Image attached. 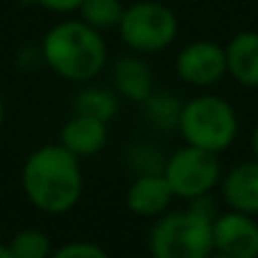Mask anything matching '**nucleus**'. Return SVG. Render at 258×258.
<instances>
[{
    "instance_id": "obj_24",
    "label": "nucleus",
    "mask_w": 258,
    "mask_h": 258,
    "mask_svg": "<svg viewBox=\"0 0 258 258\" xmlns=\"http://www.w3.org/2000/svg\"><path fill=\"white\" fill-rule=\"evenodd\" d=\"M3 122H5V102L0 98V127H3Z\"/></svg>"
},
{
    "instance_id": "obj_13",
    "label": "nucleus",
    "mask_w": 258,
    "mask_h": 258,
    "mask_svg": "<svg viewBox=\"0 0 258 258\" xmlns=\"http://www.w3.org/2000/svg\"><path fill=\"white\" fill-rule=\"evenodd\" d=\"M113 86H116L118 95L141 104L143 100L154 91L152 68L147 66V61L138 52L122 54V57L113 63Z\"/></svg>"
},
{
    "instance_id": "obj_1",
    "label": "nucleus",
    "mask_w": 258,
    "mask_h": 258,
    "mask_svg": "<svg viewBox=\"0 0 258 258\" xmlns=\"http://www.w3.org/2000/svg\"><path fill=\"white\" fill-rule=\"evenodd\" d=\"M21 186L27 202L41 213H68L77 206L84 192L80 159L61 143L36 147L23 163Z\"/></svg>"
},
{
    "instance_id": "obj_20",
    "label": "nucleus",
    "mask_w": 258,
    "mask_h": 258,
    "mask_svg": "<svg viewBox=\"0 0 258 258\" xmlns=\"http://www.w3.org/2000/svg\"><path fill=\"white\" fill-rule=\"evenodd\" d=\"M43 52H41V45L34 43H25L18 48L16 52V66L23 71H36L39 66H43Z\"/></svg>"
},
{
    "instance_id": "obj_16",
    "label": "nucleus",
    "mask_w": 258,
    "mask_h": 258,
    "mask_svg": "<svg viewBox=\"0 0 258 258\" xmlns=\"http://www.w3.org/2000/svg\"><path fill=\"white\" fill-rule=\"evenodd\" d=\"M77 12L86 25L95 27L98 32H104L113 30V27L118 30L122 14H125V5L120 0H84Z\"/></svg>"
},
{
    "instance_id": "obj_14",
    "label": "nucleus",
    "mask_w": 258,
    "mask_h": 258,
    "mask_svg": "<svg viewBox=\"0 0 258 258\" xmlns=\"http://www.w3.org/2000/svg\"><path fill=\"white\" fill-rule=\"evenodd\" d=\"M143 116L156 132H174L179 129V118L183 111V102L172 91H152L141 102Z\"/></svg>"
},
{
    "instance_id": "obj_18",
    "label": "nucleus",
    "mask_w": 258,
    "mask_h": 258,
    "mask_svg": "<svg viewBox=\"0 0 258 258\" xmlns=\"http://www.w3.org/2000/svg\"><path fill=\"white\" fill-rule=\"evenodd\" d=\"M168 156L154 143H134L127 150V163L136 174H163Z\"/></svg>"
},
{
    "instance_id": "obj_15",
    "label": "nucleus",
    "mask_w": 258,
    "mask_h": 258,
    "mask_svg": "<svg viewBox=\"0 0 258 258\" xmlns=\"http://www.w3.org/2000/svg\"><path fill=\"white\" fill-rule=\"evenodd\" d=\"M73 109L82 116L98 118L102 122H111L118 113V95L104 86H84L73 98Z\"/></svg>"
},
{
    "instance_id": "obj_6",
    "label": "nucleus",
    "mask_w": 258,
    "mask_h": 258,
    "mask_svg": "<svg viewBox=\"0 0 258 258\" xmlns=\"http://www.w3.org/2000/svg\"><path fill=\"white\" fill-rule=\"evenodd\" d=\"M163 177L168 179L177 200H195L202 195H211L222 179V163L215 152L202 150L195 145H183L172 152L165 161Z\"/></svg>"
},
{
    "instance_id": "obj_17",
    "label": "nucleus",
    "mask_w": 258,
    "mask_h": 258,
    "mask_svg": "<svg viewBox=\"0 0 258 258\" xmlns=\"http://www.w3.org/2000/svg\"><path fill=\"white\" fill-rule=\"evenodd\" d=\"M7 245L14 258H50L54 251L50 236L39 229H23L14 233Z\"/></svg>"
},
{
    "instance_id": "obj_25",
    "label": "nucleus",
    "mask_w": 258,
    "mask_h": 258,
    "mask_svg": "<svg viewBox=\"0 0 258 258\" xmlns=\"http://www.w3.org/2000/svg\"><path fill=\"white\" fill-rule=\"evenodd\" d=\"M209 258H229V256H224V254H220V251H213Z\"/></svg>"
},
{
    "instance_id": "obj_21",
    "label": "nucleus",
    "mask_w": 258,
    "mask_h": 258,
    "mask_svg": "<svg viewBox=\"0 0 258 258\" xmlns=\"http://www.w3.org/2000/svg\"><path fill=\"white\" fill-rule=\"evenodd\" d=\"M34 3L54 14H71V12H77L84 0H34Z\"/></svg>"
},
{
    "instance_id": "obj_23",
    "label": "nucleus",
    "mask_w": 258,
    "mask_h": 258,
    "mask_svg": "<svg viewBox=\"0 0 258 258\" xmlns=\"http://www.w3.org/2000/svg\"><path fill=\"white\" fill-rule=\"evenodd\" d=\"M0 258H14L12 251H9V245H3V242H0Z\"/></svg>"
},
{
    "instance_id": "obj_9",
    "label": "nucleus",
    "mask_w": 258,
    "mask_h": 258,
    "mask_svg": "<svg viewBox=\"0 0 258 258\" xmlns=\"http://www.w3.org/2000/svg\"><path fill=\"white\" fill-rule=\"evenodd\" d=\"M125 200L127 209L138 218H159L170 209L174 192L163 174H136Z\"/></svg>"
},
{
    "instance_id": "obj_12",
    "label": "nucleus",
    "mask_w": 258,
    "mask_h": 258,
    "mask_svg": "<svg viewBox=\"0 0 258 258\" xmlns=\"http://www.w3.org/2000/svg\"><path fill=\"white\" fill-rule=\"evenodd\" d=\"M227 73L247 89H258V32H238L227 45Z\"/></svg>"
},
{
    "instance_id": "obj_22",
    "label": "nucleus",
    "mask_w": 258,
    "mask_h": 258,
    "mask_svg": "<svg viewBox=\"0 0 258 258\" xmlns=\"http://www.w3.org/2000/svg\"><path fill=\"white\" fill-rule=\"evenodd\" d=\"M251 150H254V156L258 161V118H256V125H254V134H251Z\"/></svg>"
},
{
    "instance_id": "obj_4",
    "label": "nucleus",
    "mask_w": 258,
    "mask_h": 258,
    "mask_svg": "<svg viewBox=\"0 0 258 258\" xmlns=\"http://www.w3.org/2000/svg\"><path fill=\"white\" fill-rule=\"evenodd\" d=\"M238 127V113L229 100L213 93H202L183 102L177 132L188 145L220 154L236 141Z\"/></svg>"
},
{
    "instance_id": "obj_3",
    "label": "nucleus",
    "mask_w": 258,
    "mask_h": 258,
    "mask_svg": "<svg viewBox=\"0 0 258 258\" xmlns=\"http://www.w3.org/2000/svg\"><path fill=\"white\" fill-rule=\"evenodd\" d=\"M152 258H209L213 254V218L192 209L165 211L147 238Z\"/></svg>"
},
{
    "instance_id": "obj_5",
    "label": "nucleus",
    "mask_w": 258,
    "mask_h": 258,
    "mask_svg": "<svg viewBox=\"0 0 258 258\" xmlns=\"http://www.w3.org/2000/svg\"><path fill=\"white\" fill-rule=\"evenodd\" d=\"M118 32L122 43L132 52L156 54L177 39L179 21L168 5L156 0H141L125 7Z\"/></svg>"
},
{
    "instance_id": "obj_2",
    "label": "nucleus",
    "mask_w": 258,
    "mask_h": 258,
    "mask_svg": "<svg viewBox=\"0 0 258 258\" xmlns=\"http://www.w3.org/2000/svg\"><path fill=\"white\" fill-rule=\"evenodd\" d=\"M43 61L59 77L89 84L104 71L109 59L102 32L84 21H61L48 30L41 41Z\"/></svg>"
},
{
    "instance_id": "obj_19",
    "label": "nucleus",
    "mask_w": 258,
    "mask_h": 258,
    "mask_svg": "<svg viewBox=\"0 0 258 258\" xmlns=\"http://www.w3.org/2000/svg\"><path fill=\"white\" fill-rule=\"evenodd\" d=\"M50 258H111V256H109V251L104 247L95 245V242L75 240L57 247Z\"/></svg>"
},
{
    "instance_id": "obj_10",
    "label": "nucleus",
    "mask_w": 258,
    "mask_h": 258,
    "mask_svg": "<svg viewBox=\"0 0 258 258\" xmlns=\"http://www.w3.org/2000/svg\"><path fill=\"white\" fill-rule=\"evenodd\" d=\"M222 200L229 209L258 215V161L238 163L220 179Z\"/></svg>"
},
{
    "instance_id": "obj_8",
    "label": "nucleus",
    "mask_w": 258,
    "mask_h": 258,
    "mask_svg": "<svg viewBox=\"0 0 258 258\" xmlns=\"http://www.w3.org/2000/svg\"><path fill=\"white\" fill-rule=\"evenodd\" d=\"M213 249L229 258H258V220L240 211H224L213 218Z\"/></svg>"
},
{
    "instance_id": "obj_7",
    "label": "nucleus",
    "mask_w": 258,
    "mask_h": 258,
    "mask_svg": "<svg viewBox=\"0 0 258 258\" xmlns=\"http://www.w3.org/2000/svg\"><path fill=\"white\" fill-rule=\"evenodd\" d=\"M174 71L179 80L188 86L209 89L227 75V54L222 45L213 41H192L179 50Z\"/></svg>"
},
{
    "instance_id": "obj_11",
    "label": "nucleus",
    "mask_w": 258,
    "mask_h": 258,
    "mask_svg": "<svg viewBox=\"0 0 258 258\" xmlns=\"http://www.w3.org/2000/svg\"><path fill=\"white\" fill-rule=\"evenodd\" d=\"M107 138H109V122L75 113L61 127L59 143L68 152H73L77 159H86V156L100 154L104 150V145H107Z\"/></svg>"
}]
</instances>
